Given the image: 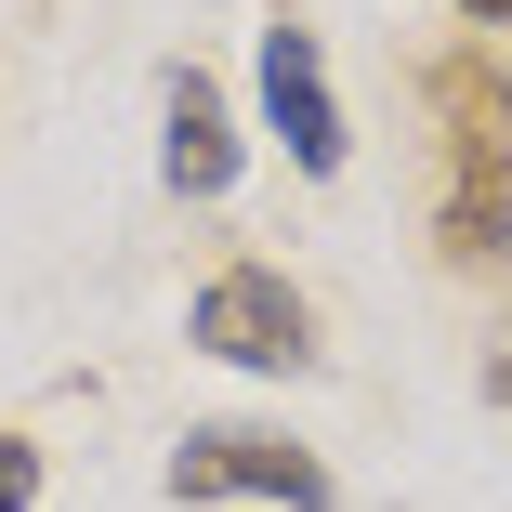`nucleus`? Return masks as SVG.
Returning <instances> with one entry per match:
<instances>
[{"instance_id":"f257e3e1","label":"nucleus","mask_w":512,"mask_h":512,"mask_svg":"<svg viewBox=\"0 0 512 512\" xmlns=\"http://www.w3.org/2000/svg\"><path fill=\"white\" fill-rule=\"evenodd\" d=\"M197 355H224V368H316V316H302V289L276 263H224L211 289H197V316H184Z\"/></svg>"},{"instance_id":"f03ea898","label":"nucleus","mask_w":512,"mask_h":512,"mask_svg":"<svg viewBox=\"0 0 512 512\" xmlns=\"http://www.w3.org/2000/svg\"><path fill=\"white\" fill-rule=\"evenodd\" d=\"M171 499H289V512H329V473L302 460L289 434H250V421H197L171 447Z\"/></svg>"},{"instance_id":"7ed1b4c3","label":"nucleus","mask_w":512,"mask_h":512,"mask_svg":"<svg viewBox=\"0 0 512 512\" xmlns=\"http://www.w3.org/2000/svg\"><path fill=\"white\" fill-rule=\"evenodd\" d=\"M263 119H276V145L302 158V171H342V92H329V53H316V27H263Z\"/></svg>"},{"instance_id":"20e7f679","label":"nucleus","mask_w":512,"mask_h":512,"mask_svg":"<svg viewBox=\"0 0 512 512\" xmlns=\"http://www.w3.org/2000/svg\"><path fill=\"white\" fill-rule=\"evenodd\" d=\"M434 106H447V132H460V171H499V184H512V40L447 53V66H434Z\"/></svg>"},{"instance_id":"39448f33","label":"nucleus","mask_w":512,"mask_h":512,"mask_svg":"<svg viewBox=\"0 0 512 512\" xmlns=\"http://www.w3.org/2000/svg\"><path fill=\"white\" fill-rule=\"evenodd\" d=\"M158 171H171V197H224L237 184V106L197 66H171V132H158Z\"/></svg>"},{"instance_id":"423d86ee","label":"nucleus","mask_w":512,"mask_h":512,"mask_svg":"<svg viewBox=\"0 0 512 512\" xmlns=\"http://www.w3.org/2000/svg\"><path fill=\"white\" fill-rule=\"evenodd\" d=\"M512 250V184L499 171H460L447 184V263H499Z\"/></svg>"},{"instance_id":"0eeeda50","label":"nucleus","mask_w":512,"mask_h":512,"mask_svg":"<svg viewBox=\"0 0 512 512\" xmlns=\"http://www.w3.org/2000/svg\"><path fill=\"white\" fill-rule=\"evenodd\" d=\"M40 499V460H27V434H0V512H27Z\"/></svg>"},{"instance_id":"6e6552de","label":"nucleus","mask_w":512,"mask_h":512,"mask_svg":"<svg viewBox=\"0 0 512 512\" xmlns=\"http://www.w3.org/2000/svg\"><path fill=\"white\" fill-rule=\"evenodd\" d=\"M460 14H473V27H486V40H512V0H460Z\"/></svg>"}]
</instances>
